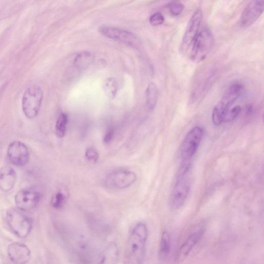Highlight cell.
I'll return each instance as SVG.
<instances>
[{"label": "cell", "mask_w": 264, "mask_h": 264, "mask_svg": "<svg viewBox=\"0 0 264 264\" xmlns=\"http://www.w3.org/2000/svg\"><path fill=\"white\" fill-rule=\"evenodd\" d=\"M148 229L144 223H139L128 238L124 256V264H143L148 238Z\"/></svg>", "instance_id": "1"}, {"label": "cell", "mask_w": 264, "mask_h": 264, "mask_svg": "<svg viewBox=\"0 0 264 264\" xmlns=\"http://www.w3.org/2000/svg\"><path fill=\"white\" fill-rule=\"evenodd\" d=\"M191 175V164H182L170 197L169 205L172 209H179L184 205L190 191Z\"/></svg>", "instance_id": "2"}, {"label": "cell", "mask_w": 264, "mask_h": 264, "mask_svg": "<svg viewBox=\"0 0 264 264\" xmlns=\"http://www.w3.org/2000/svg\"><path fill=\"white\" fill-rule=\"evenodd\" d=\"M243 91L244 86L239 82H235L230 85L213 109L212 121L215 125L219 126L222 123L223 115L230 109Z\"/></svg>", "instance_id": "3"}, {"label": "cell", "mask_w": 264, "mask_h": 264, "mask_svg": "<svg viewBox=\"0 0 264 264\" xmlns=\"http://www.w3.org/2000/svg\"><path fill=\"white\" fill-rule=\"evenodd\" d=\"M215 40L212 31L207 27L199 31L191 48L190 57L194 62L205 60L214 45Z\"/></svg>", "instance_id": "4"}, {"label": "cell", "mask_w": 264, "mask_h": 264, "mask_svg": "<svg viewBox=\"0 0 264 264\" xmlns=\"http://www.w3.org/2000/svg\"><path fill=\"white\" fill-rule=\"evenodd\" d=\"M7 220L10 228L18 237L25 238L30 234L33 227L32 221L22 211L18 209L9 210Z\"/></svg>", "instance_id": "5"}, {"label": "cell", "mask_w": 264, "mask_h": 264, "mask_svg": "<svg viewBox=\"0 0 264 264\" xmlns=\"http://www.w3.org/2000/svg\"><path fill=\"white\" fill-rule=\"evenodd\" d=\"M43 99V91L39 86H32L26 91L23 98L22 107L28 119H34L38 115Z\"/></svg>", "instance_id": "6"}, {"label": "cell", "mask_w": 264, "mask_h": 264, "mask_svg": "<svg viewBox=\"0 0 264 264\" xmlns=\"http://www.w3.org/2000/svg\"><path fill=\"white\" fill-rule=\"evenodd\" d=\"M204 135V131L199 127L193 128L187 134L180 149L182 164H190L197 152Z\"/></svg>", "instance_id": "7"}, {"label": "cell", "mask_w": 264, "mask_h": 264, "mask_svg": "<svg viewBox=\"0 0 264 264\" xmlns=\"http://www.w3.org/2000/svg\"><path fill=\"white\" fill-rule=\"evenodd\" d=\"M137 180L136 174L129 170L115 171L109 174L105 180L107 187L116 190L128 188Z\"/></svg>", "instance_id": "8"}, {"label": "cell", "mask_w": 264, "mask_h": 264, "mask_svg": "<svg viewBox=\"0 0 264 264\" xmlns=\"http://www.w3.org/2000/svg\"><path fill=\"white\" fill-rule=\"evenodd\" d=\"M202 18L203 14L200 9H198L191 17L182 40L181 50L182 52H186L191 48L200 31Z\"/></svg>", "instance_id": "9"}, {"label": "cell", "mask_w": 264, "mask_h": 264, "mask_svg": "<svg viewBox=\"0 0 264 264\" xmlns=\"http://www.w3.org/2000/svg\"><path fill=\"white\" fill-rule=\"evenodd\" d=\"M100 31L104 36L112 39L118 40L128 46L137 47L140 45V40L134 33L108 26L101 27Z\"/></svg>", "instance_id": "10"}, {"label": "cell", "mask_w": 264, "mask_h": 264, "mask_svg": "<svg viewBox=\"0 0 264 264\" xmlns=\"http://www.w3.org/2000/svg\"><path fill=\"white\" fill-rule=\"evenodd\" d=\"M8 156L14 165L24 167L28 163L30 153L27 146L23 142L14 141L9 146Z\"/></svg>", "instance_id": "11"}, {"label": "cell", "mask_w": 264, "mask_h": 264, "mask_svg": "<svg viewBox=\"0 0 264 264\" xmlns=\"http://www.w3.org/2000/svg\"><path fill=\"white\" fill-rule=\"evenodd\" d=\"M41 199L40 194L36 191L23 190L19 191L15 197V202L18 210L29 211L35 208Z\"/></svg>", "instance_id": "12"}, {"label": "cell", "mask_w": 264, "mask_h": 264, "mask_svg": "<svg viewBox=\"0 0 264 264\" xmlns=\"http://www.w3.org/2000/svg\"><path fill=\"white\" fill-rule=\"evenodd\" d=\"M263 12V1L251 2L241 15L240 21L241 27L248 28L252 25L261 16Z\"/></svg>", "instance_id": "13"}, {"label": "cell", "mask_w": 264, "mask_h": 264, "mask_svg": "<svg viewBox=\"0 0 264 264\" xmlns=\"http://www.w3.org/2000/svg\"><path fill=\"white\" fill-rule=\"evenodd\" d=\"M205 229L199 228L192 233L186 239L179 249L176 256V260L181 262L184 260L191 253L198 243L204 235Z\"/></svg>", "instance_id": "14"}, {"label": "cell", "mask_w": 264, "mask_h": 264, "mask_svg": "<svg viewBox=\"0 0 264 264\" xmlns=\"http://www.w3.org/2000/svg\"><path fill=\"white\" fill-rule=\"evenodd\" d=\"M8 255L15 264H27L31 258L30 249L22 242H13L8 249Z\"/></svg>", "instance_id": "15"}, {"label": "cell", "mask_w": 264, "mask_h": 264, "mask_svg": "<svg viewBox=\"0 0 264 264\" xmlns=\"http://www.w3.org/2000/svg\"><path fill=\"white\" fill-rule=\"evenodd\" d=\"M17 181V174L15 169L10 166L0 168V190L9 192L14 188Z\"/></svg>", "instance_id": "16"}, {"label": "cell", "mask_w": 264, "mask_h": 264, "mask_svg": "<svg viewBox=\"0 0 264 264\" xmlns=\"http://www.w3.org/2000/svg\"><path fill=\"white\" fill-rule=\"evenodd\" d=\"M119 257V251L117 245L112 242L101 254L97 264H116Z\"/></svg>", "instance_id": "17"}, {"label": "cell", "mask_w": 264, "mask_h": 264, "mask_svg": "<svg viewBox=\"0 0 264 264\" xmlns=\"http://www.w3.org/2000/svg\"><path fill=\"white\" fill-rule=\"evenodd\" d=\"M171 249V239L169 233L164 231L162 233L159 250L160 260H164L168 257Z\"/></svg>", "instance_id": "18"}, {"label": "cell", "mask_w": 264, "mask_h": 264, "mask_svg": "<svg viewBox=\"0 0 264 264\" xmlns=\"http://www.w3.org/2000/svg\"><path fill=\"white\" fill-rule=\"evenodd\" d=\"M93 54L89 52H84L76 56L73 64L79 70L85 69L93 63Z\"/></svg>", "instance_id": "19"}, {"label": "cell", "mask_w": 264, "mask_h": 264, "mask_svg": "<svg viewBox=\"0 0 264 264\" xmlns=\"http://www.w3.org/2000/svg\"><path fill=\"white\" fill-rule=\"evenodd\" d=\"M158 93L156 85L150 83L146 90V104L148 109L152 111L155 108L158 101Z\"/></svg>", "instance_id": "20"}, {"label": "cell", "mask_w": 264, "mask_h": 264, "mask_svg": "<svg viewBox=\"0 0 264 264\" xmlns=\"http://www.w3.org/2000/svg\"><path fill=\"white\" fill-rule=\"evenodd\" d=\"M68 118L65 113H62L58 116L56 126V135L59 138H63L67 132Z\"/></svg>", "instance_id": "21"}, {"label": "cell", "mask_w": 264, "mask_h": 264, "mask_svg": "<svg viewBox=\"0 0 264 264\" xmlns=\"http://www.w3.org/2000/svg\"><path fill=\"white\" fill-rule=\"evenodd\" d=\"M106 94L110 98H113L117 94L118 84L117 80L113 77L108 78L104 84Z\"/></svg>", "instance_id": "22"}, {"label": "cell", "mask_w": 264, "mask_h": 264, "mask_svg": "<svg viewBox=\"0 0 264 264\" xmlns=\"http://www.w3.org/2000/svg\"><path fill=\"white\" fill-rule=\"evenodd\" d=\"M67 197L62 192H57L53 195L51 199V205L55 209H61L66 204Z\"/></svg>", "instance_id": "23"}, {"label": "cell", "mask_w": 264, "mask_h": 264, "mask_svg": "<svg viewBox=\"0 0 264 264\" xmlns=\"http://www.w3.org/2000/svg\"><path fill=\"white\" fill-rule=\"evenodd\" d=\"M241 111L239 106H236L228 110L222 117V123H230L235 120L238 116Z\"/></svg>", "instance_id": "24"}, {"label": "cell", "mask_w": 264, "mask_h": 264, "mask_svg": "<svg viewBox=\"0 0 264 264\" xmlns=\"http://www.w3.org/2000/svg\"><path fill=\"white\" fill-rule=\"evenodd\" d=\"M170 13L174 16L180 15L185 10L184 5L177 2H171L168 5Z\"/></svg>", "instance_id": "25"}, {"label": "cell", "mask_w": 264, "mask_h": 264, "mask_svg": "<svg viewBox=\"0 0 264 264\" xmlns=\"http://www.w3.org/2000/svg\"><path fill=\"white\" fill-rule=\"evenodd\" d=\"M87 159L94 163H96L99 159V154L94 147H89L85 152Z\"/></svg>", "instance_id": "26"}, {"label": "cell", "mask_w": 264, "mask_h": 264, "mask_svg": "<svg viewBox=\"0 0 264 264\" xmlns=\"http://www.w3.org/2000/svg\"><path fill=\"white\" fill-rule=\"evenodd\" d=\"M150 23L153 26H157L164 23L165 18L161 14L159 13L152 15L149 19Z\"/></svg>", "instance_id": "27"}, {"label": "cell", "mask_w": 264, "mask_h": 264, "mask_svg": "<svg viewBox=\"0 0 264 264\" xmlns=\"http://www.w3.org/2000/svg\"><path fill=\"white\" fill-rule=\"evenodd\" d=\"M114 130L113 128H109L105 134L104 141L107 144H109L112 141L114 136Z\"/></svg>", "instance_id": "28"}, {"label": "cell", "mask_w": 264, "mask_h": 264, "mask_svg": "<svg viewBox=\"0 0 264 264\" xmlns=\"http://www.w3.org/2000/svg\"><path fill=\"white\" fill-rule=\"evenodd\" d=\"M254 112V109L251 105H249L246 108V114L247 115H252Z\"/></svg>", "instance_id": "29"}]
</instances>
